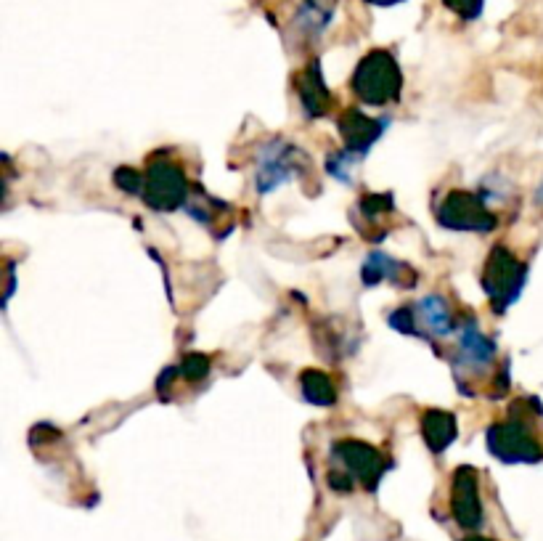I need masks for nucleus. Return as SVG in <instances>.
<instances>
[{
    "label": "nucleus",
    "instance_id": "nucleus-2",
    "mask_svg": "<svg viewBox=\"0 0 543 541\" xmlns=\"http://www.w3.org/2000/svg\"><path fill=\"white\" fill-rule=\"evenodd\" d=\"M525 284V268L512 258V252L504 247H493L491 258L485 260L483 287L485 295L491 298L496 313H501L506 305H512L520 295Z\"/></svg>",
    "mask_w": 543,
    "mask_h": 541
},
{
    "label": "nucleus",
    "instance_id": "nucleus-4",
    "mask_svg": "<svg viewBox=\"0 0 543 541\" xmlns=\"http://www.w3.org/2000/svg\"><path fill=\"white\" fill-rule=\"evenodd\" d=\"M189 194L183 170L173 162H154L144 183V199L151 210H175Z\"/></svg>",
    "mask_w": 543,
    "mask_h": 541
},
{
    "label": "nucleus",
    "instance_id": "nucleus-19",
    "mask_svg": "<svg viewBox=\"0 0 543 541\" xmlns=\"http://www.w3.org/2000/svg\"><path fill=\"white\" fill-rule=\"evenodd\" d=\"M366 3H371V6H395L400 0H366Z\"/></svg>",
    "mask_w": 543,
    "mask_h": 541
},
{
    "label": "nucleus",
    "instance_id": "nucleus-12",
    "mask_svg": "<svg viewBox=\"0 0 543 541\" xmlns=\"http://www.w3.org/2000/svg\"><path fill=\"white\" fill-rule=\"evenodd\" d=\"M297 93H300L302 107H305L310 117L326 115V109L332 104V96L326 91L318 64H310L308 69H302L300 77H297Z\"/></svg>",
    "mask_w": 543,
    "mask_h": 541
},
{
    "label": "nucleus",
    "instance_id": "nucleus-17",
    "mask_svg": "<svg viewBox=\"0 0 543 541\" xmlns=\"http://www.w3.org/2000/svg\"><path fill=\"white\" fill-rule=\"evenodd\" d=\"M183 369L189 374V380H202L204 374H207V369H210V361L204 359L202 353H191L189 359H186V364H183Z\"/></svg>",
    "mask_w": 543,
    "mask_h": 541
},
{
    "label": "nucleus",
    "instance_id": "nucleus-7",
    "mask_svg": "<svg viewBox=\"0 0 543 541\" xmlns=\"http://www.w3.org/2000/svg\"><path fill=\"white\" fill-rule=\"evenodd\" d=\"M453 515L464 528H477L483 523V507L477 496V475L472 467H459L453 475Z\"/></svg>",
    "mask_w": 543,
    "mask_h": 541
},
{
    "label": "nucleus",
    "instance_id": "nucleus-10",
    "mask_svg": "<svg viewBox=\"0 0 543 541\" xmlns=\"http://www.w3.org/2000/svg\"><path fill=\"white\" fill-rule=\"evenodd\" d=\"M411 321H414V332H427L432 337H448L453 332L451 308L438 295H427L419 300L411 311Z\"/></svg>",
    "mask_w": 543,
    "mask_h": 541
},
{
    "label": "nucleus",
    "instance_id": "nucleus-20",
    "mask_svg": "<svg viewBox=\"0 0 543 541\" xmlns=\"http://www.w3.org/2000/svg\"><path fill=\"white\" fill-rule=\"evenodd\" d=\"M467 541H488V539H467Z\"/></svg>",
    "mask_w": 543,
    "mask_h": 541
},
{
    "label": "nucleus",
    "instance_id": "nucleus-14",
    "mask_svg": "<svg viewBox=\"0 0 543 541\" xmlns=\"http://www.w3.org/2000/svg\"><path fill=\"white\" fill-rule=\"evenodd\" d=\"M363 282L369 284H379V282H395V284H406V287H411L414 282H408V279H403V274H408L406 266H400V263H395L393 258H387V255H382V252H374L369 258V263L363 266Z\"/></svg>",
    "mask_w": 543,
    "mask_h": 541
},
{
    "label": "nucleus",
    "instance_id": "nucleus-11",
    "mask_svg": "<svg viewBox=\"0 0 543 541\" xmlns=\"http://www.w3.org/2000/svg\"><path fill=\"white\" fill-rule=\"evenodd\" d=\"M496 356V345L469 321L459 337V366L464 369H485Z\"/></svg>",
    "mask_w": 543,
    "mask_h": 541
},
{
    "label": "nucleus",
    "instance_id": "nucleus-3",
    "mask_svg": "<svg viewBox=\"0 0 543 541\" xmlns=\"http://www.w3.org/2000/svg\"><path fill=\"white\" fill-rule=\"evenodd\" d=\"M440 226L451 231H493L496 215L467 191H451L438 213Z\"/></svg>",
    "mask_w": 543,
    "mask_h": 541
},
{
    "label": "nucleus",
    "instance_id": "nucleus-8",
    "mask_svg": "<svg viewBox=\"0 0 543 541\" xmlns=\"http://www.w3.org/2000/svg\"><path fill=\"white\" fill-rule=\"evenodd\" d=\"M292 160H295V149L284 144V141H273L260 157V165H257V189L271 191L281 186L287 178L295 176Z\"/></svg>",
    "mask_w": 543,
    "mask_h": 541
},
{
    "label": "nucleus",
    "instance_id": "nucleus-18",
    "mask_svg": "<svg viewBox=\"0 0 543 541\" xmlns=\"http://www.w3.org/2000/svg\"><path fill=\"white\" fill-rule=\"evenodd\" d=\"M114 181H117V186H120L122 191H138L141 186H144V183H141V176H138L136 170H130V168L117 170Z\"/></svg>",
    "mask_w": 543,
    "mask_h": 541
},
{
    "label": "nucleus",
    "instance_id": "nucleus-9",
    "mask_svg": "<svg viewBox=\"0 0 543 541\" xmlns=\"http://www.w3.org/2000/svg\"><path fill=\"white\" fill-rule=\"evenodd\" d=\"M337 130L345 138V146L350 154H363L369 149L379 136H382V130H385V122L382 120H369V117L358 112V109H347L345 115L340 117L337 122Z\"/></svg>",
    "mask_w": 543,
    "mask_h": 541
},
{
    "label": "nucleus",
    "instance_id": "nucleus-15",
    "mask_svg": "<svg viewBox=\"0 0 543 541\" xmlns=\"http://www.w3.org/2000/svg\"><path fill=\"white\" fill-rule=\"evenodd\" d=\"M300 385H302V396H305V401H310V404L332 406L334 398H337V390H334V382L329 380V374L316 372V369L302 372Z\"/></svg>",
    "mask_w": 543,
    "mask_h": 541
},
{
    "label": "nucleus",
    "instance_id": "nucleus-5",
    "mask_svg": "<svg viewBox=\"0 0 543 541\" xmlns=\"http://www.w3.org/2000/svg\"><path fill=\"white\" fill-rule=\"evenodd\" d=\"M485 443L493 457L504 459V462H533L541 457L536 441L530 438L520 422H496L485 433Z\"/></svg>",
    "mask_w": 543,
    "mask_h": 541
},
{
    "label": "nucleus",
    "instance_id": "nucleus-16",
    "mask_svg": "<svg viewBox=\"0 0 543 541\" xmlns=\"http://www.w3.org/2000/svg\"><path fill=\"white\" fill-rule=\"evenodd\" d=\"M443 3L461 19H477L483 11V0H443Z\"/></svg>",
    "mask_w": 543,
    "mask_h": 541
},
{
    "label": "nucleus",
    "instance_id": "nucleus-6",
    "mask_svg": "<svg viewBox=\"0 0 543 541\" xmlns=\"http://www.w3.org/2000/svg\"><path fill=\"white\" fill-rule=\"evenodd\" d=\"M334 459H340V465L345 467L347 473L353 475L355 481L366 483V486H377V481L385 473V459L374 446L363 441H340L334 443L332 449Z\"/></svg>",
    "mask_w": 543,
    "mask_h": 541
},
{
    "label": "nucleus",
    "instance_id": "nucleus-1",
    "mask_svg": "<svg viewBox=\"0 0 543 541\" xmlns=\"http://www.w3.org/2000/svg\"><path fill=\"white\" fill-rule=\"evenodd\" d=\"M400 88H403V75L390 51L377 48L355 67L353 93L369 107H382L395 101L400 96Z\"/></svg>",
    "mask_w": 543,
    "mask_h": 541
},
{
    "label": "nucleus",
    "instance_id": "nucleus-13",
    "mask_svg": "<svg viewBox=\"0 0 543 541\" xmlns=\"http://www.w3.org/2000/svg\"><path fill=\"white\" fill-rule=\"evenodd\" d=\"M422 435L432 451L448 449V446L453 443V438H456V420H453V414L440 412V409L424 412Z\"/></svg>",
    "mask_w": 543,
    "mask_h": 541
}]
</instances>
